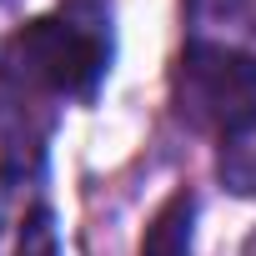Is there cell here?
Instances as JSON below:
<instances>
[{
  "mask_svg": "<svg viewBox=\"0 0 256 256\" xmlns=\"http://www.w3.org/2000/svg\"><path fill=\"white\" fill-rule=\"evenodd\" d=\"M221 181L236 196H256V120L236 126L231 136H221V156H216Z\"/></svg>",
  "mask_w": 256,
  "mask_h": 256,
  "instance_id": "5",
  "label": "cell"
},
{
  "mask_svg": "<svg viewBox=\"0 0 256 256\" xmlns=\"http://www.w3.org/2000/svg\"><path fill=\"white\" fill-rule=\"evenodd\" d=\"M191 231H196V196L176 191L161 201L141 236V256H191Z\"/></svg>",
  "mask_w": 256,
  "mask_h": 256,
  "instance_id": "4",
  "label": "cell"
},
{
  "mask_svg": "<svg viewBox=\"0 0 256 256\" xmlns=\"http://www.w3.org/2000/svg\"><path fill=\"white\" fill-rule=\"evenodd\" d=\"M16 256H60V236H56V216H50V206L26 211L20 236H16Z\"/></svg>",
  "mask_w": 256,
  "mask_h": 256,
  "instance_id": "6",
  "label": "cell"
},
{
  "mask_svg": "<svg viewBox=\"0 0 256 256\" xmlns=\"http://www.w3.org/2000/svg\"><path fill=\"white\" fill-rule=\"evenodd\" d=\"M116 60L110 0H60L0 40V66L40 100H90Z\"/></svg>",
  "mask_w": 256,
  "mask_h": 256,
  "instance_id": "1",
  "label": "cell"
},
{
  "mask_svg": "<svg viewBox=\"0 0 256 256\" xmlns=\"http://www.w3.org/2000/svg\"><path fill=\"white\" fill-rule=\"evenodd\" d=\"M246 256H256V236H251V246H246Z\"/></svg>",
  "mask_w": 256,
  "mask_h": 256,
  "instance_id": "7",
  "label": "cell"
},
{
  "mask_svg": "<svg viewBox=\"0 0 256 256\" xmlns=\"http://www.w3.org/2000/svg\"><path fill=\"white\" fill-rule=\"evenodd\" d=\"M46 141H50L46 100L0 66V176H30V171H40Z\"/></svg>",
  "mask_w": 256,
  "mask_h": 256,
  "instance_id": "3",
  "label": "cell"
},
{
  "mask_svg": "<svg viewBox=\"0 0 256 256\" xmlns=\"http://www.w3.org/2000/svg\"><path fill=\"white\" fill-rule=\"evenodd\" d=\"M171 100L186 126L216 136L256 120V40L196 30L171 70Z\"/></svg>",
  "mask_w": 256,
  "mask_h": 256,
  "instance_id": "2",
  "label": "cell"
}]
</instances>
